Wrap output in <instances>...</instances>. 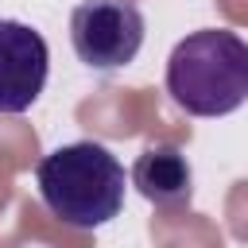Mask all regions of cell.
Returning a JSON list of instances; mask_svg holds the SVG:
<instances>
[{
	"label": "cell",
	"instance_id": "6da1fadb",
	"mask_svg": "<svg viewBox=\"0 0 248 248\" xmlns=\"http://www.w3.org/2000/svg\"><path fill=\"white\" fill-rule=\"evenodd\" d=\"M43 205L70 229H101L124 209V167L93 140L62 143L35 167Z\"/></svg>",
	"mask_w": 248,
	"mask_h": 248
},
{
	"label": "cell",
	"instance_id": "7a4b0ae2",
	"mask_svg": "<svg viewBox=\"0 0 248 248\" xmlns=\"http://www.w3.org/2000/svg\"><path fill=\"white\" fill-rule=\"evenodd\" d=\"M167 93L190 116H229L248 101V43L225 27H202L174 43Z\"/></svg>",
	"mask_w": 248,
	"mask_h": 248
},
{
	"label": "cell",
	"instance_id": "3957f363",
	"mask_svg": "<svg viewBox=\"0 0 248 248\" xmlns=\"http://www.w3.org/2000/svg\"><path fill=\"white\" fill-rule=\"evenodd\" d=\"M70 43L89 70H120L143 46V12L132 0H81L70 12Z\"/></svg>",
	"mask_w": 248,
	"mask_h": 248
},
{
	"label": "cell",
	"instance_id": "277c9868",
	"mask_svg": "<svg viewBox=\"0 0 248 248\" xmlns=\"http://www.w3.org/2000/svg\"><path fill=\"white\" fill-rule=\"evenodd\" d=\"M46 39L31 23L0 19V116L27 112L46 85Z\"/></svg>",
	"mask_w": 248,
	"mask_h": 248
},
{
	"label": "cell",
	"instance_id": "5b68a950",
	"mask_svg": "<svg viewBox=\"0 0 248 248\" xmlns=\"http://www.w3.org/2000/svg\"><path fill=\"white\" fill-rule=\"evenodd\" d=\"M132 186L159 209H178L194 198V170L178 143H147L132 163Z\"/></svg>",
	"mask_w": 248,
	"mask_h": 248
}]
</instances>
